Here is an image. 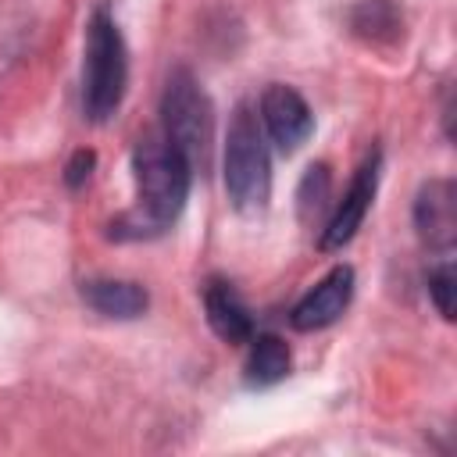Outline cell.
Returning <instances> with one entry per match:
<instances>
[{"label": "cell", "instance_id": "obj_1", "mask_svg": "<svg viewBox=\"0 0 457 457\" xmlns=\"http://www.w3.org/2000/svg\"><path fill=\"white\" fill-rule=\"evenodd\" d=\"M132 171H136V211L111 221V236L114 239L161 236L168 225H175V218L189 200L193 164L164 136H146L132 154Z\"/></svg>", "mask_w": 457, "mask_h": 457}, {"label": "cell", "instance_id": "obj_2", "mask_svg": "<svg viewBox=\"0 0 457 457\" xmlns=\"http://www.w3.org/2000/svg\"><path fill=\"white\" fill-rule=\"evenodd\" d=\"M129 50L121 29L107 7H96L86 25V61H82V111L89 121H107L125 96Z\"/></svg>", "mask_w": 457, "mask_h": 457}, {"label": "cell", "instance_id": "obj_3", "mask_svg": "<svg viewBox=\"0 0 457 457\" xmlns=\"http://www.w3.org/2000/svg\"><path fill=\"white\" fill-rule=\"evenodd\" d=\"M225 193L236 211H261L271 196V161L257 114L239 104L225 132Z\"/></svg>", "mask_w": 457, "mask_h": 457}, {"label": "cell", "instance_id": "obj_4", "mask_svg": "<svg viewBox=\"0 0 457 457\" xmlns=\"http://www.w3.org/2000/svg\"><path fill=\"white\" fill-rule=\"evenodd\" d=\"M161 136L193 164V171L207 168L211 161V139H214V107L193 71L175 68L168 75L164 96H161Z\"/></svg>", "mask_w": 457, "mask_h": 457}, {"label": "cell", "instance_id": "obj_5", "mask_svg": "<svg viewBox=\"0 0 457 457\" xmlns=\"http://www.w3.org/2000/svg\"><path fill=\"white\" fill-rule=\"evenodd\" d=\"M257 121L264 125V136L282 154H293L314 132V114H311L307 100L293 86H286V82H271L261 93V114H257Z\"/></svg>", "mask_w": 457, "mask_h": 457}, {"label": "cell", "instance_id": "obj_6", "mask_svg": "<svg viewBox=\"0 0 457 457\" xmlns=\"http://www.w3.org/2000/svg\"><path fill=\"white\" fill-rule=\"evenodd\" d=\"M378 164H382V154L375 150V154L357 168L350 189L343 193V200L336 204L332 218H328L325 228H321V243H318L321 250H339V246H346V243L357 236V228L364 225V218H368V211H371L375 189H378Z\"/></svg>", "mask_w": 457, "mask_h": 457}, {"label": "cell", "instance_id": "obj_7", "mask_svg": "<svg viewBox=\"0 0 457 457\" xmlns=\"http://www.w3.org/2000/svg\"><path fill=\"white\" fill-rule=\"evenodd\" d=\"M353 296V268L350 264H336L314 289H307L296 307L289 311V325L296 332H314V328H328L332 321L343 318V311L350 307Z\"/></svg>", "mask_w": 457, "mask_h": 457}, {"label": "cell", "instance_id": "obj_8", "mask_svg": "<svg viewBox=\"0 0 457 457\" xmlns=\"http://www.w3.org/2000/svg\"><path fill=\"white\" fill-rule=\"evenodd\" d=\"M414 228L425 246L432 250H450L457 239V200H453V182L450 179H432L418 189L414 200Z\"/></svg>", "mask_w": 457, "mask_h": 457}, {"label": "cell", "instance_id": "obj_9", "mask_svg": "<svg viewBox=\"0 0 457 457\" xmlns=\"http://www.w3.org/2000/svg\"><path fill=\"white\" fill-rule=\"evenodd\" d=\"M204 311H207V325L214 328L218 339L239 346V343H250L253 336V318H250V307L246 300L239 296V289L225 278H211L204 286Z\"/></svg>", "mask_w": 457, "mask_h": 457}, {"label": "cell", "instance_id": "obj_10", "mask_svg": "<svg viewBox=\"0 0 457 457\" xmlns=\"http://www.w3.org/2000/svg\"><path fill=\"white\" fill-rule=\"evenodd\" d=\"M82 300L104 318H139L150 307V293L129 278H86Z\"/></svg>", "mask_w": 457, "mask_h": 457}, {"label": "cell", "instance_id": "obj_11", "mask_svg": "<svg viewBox=\"0 0 457 457\" xmlns=\"http://www.w3.org/2000/svg\"><path fill=\"white\" fill-rule=\"evenodd\" d=\"M289 346L286 339H278L275 332H261L250 336V353H246V386L253 389H268L275 382H282L289 375Z\"/></svg>", "mask_w": 457, "mask_h": 457}, {"label": "cell", "instance_id": "obj_12", "mask_svg": "<svg viewBox=\"0 0 457 457\" xmlns=\"http://www.w3.org/2000/svg\"><path fill=\"white\" fill-rule=\"evenodd\" d=\"M350 29L368 43H393L403 32V18L389 0H361L350 11Z\"/></svg>", "mask_w": 457, "mask_h": 457}, {"label": "cell", "instance_id": "obj_13", "mask_svg": "<svg viewBox=\"0 0 457 457\" xmlns=\"http://www.w3.org/2000/svg\"><path fill=\"white\" fill-rule=\"evenodd\" d=\"M296 200H300V218H303V221H314V214H318V211L325 207V200H328V168H325V164H311V168H307Z\"/></svg>", "mask_w": 457, "mask_h": 457}, {"label": "cell", "instance_id": "obj_14", "mask_svg": "<svg viewBox=\"0 0 457 457\" xmlns=\"http://www.w3.org/2000/svg\"><path fill=\"white\" fill-rule=\"evenodd\" d=\"M428 296H432L436 311L450 321L453 318V264L450 261H443L439 268L428 271Z\"/></svg>", "mask_w": 457, "mask_h": 457}, {"label": "cell", "instance_id": "obj_15", "mask_svg": "<svg viewBox=\"0 0 457 457\" xmlns=\"http://www.w3.org/2000/svg\"><path fill=\"white\" fill-rule=\"evenodd\" d=\"M93 164H96V157H93V150H79L75 157H71V164H68V186L71 189H79L86 179H89V171H93Z\"/></svg>", "mask_w": 457, "mask_h": 457}]
</instances>
